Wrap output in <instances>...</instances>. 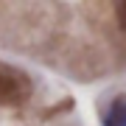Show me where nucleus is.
Instances as JSON below:
<instances>
[{
  "instance_id": "1",
  "label": "nucleus",
  "mask_w": 126,
  "mask_h": 126,
  "mask_svg": "<svg viewBox=\"0 0 126 126\" xmlns=\"http://www.w3.org/2000/svg\"><path fill=\"white\" fill-rule=\"evenodd\" d=\"M31 95V79L23 70L0 62V107H17Z\"/></svg>"
},
{
  "instance_id": "2",
  "label": "nucleus",
  "mask_w": 126,
  "mask_h": 126,
  "mask_svg": "<svg viewBox=\"0 0 126 126\" xmlns=\"http://www.w3.org/2000/svg\"><path fill=\"white\" fill-rule=\"evenodd\" d=\"M104 126H126V95H118L109 104L107 115H104Z\"/></svg>"
},
{
  "instance_id": "3",
  "label": "nucleus",
  "mask_w": 126,
  "mask_h": 126,
  "mask_svg": "<svg viewBox=\"0 0 126 126\" xmlns=\"http://www.w3.org/2000/svg\"><path fill=\"white\" fill-rule=\"evenodd\" d=\"M118 23L126 31V0H118Z\"/></svg>"
}]
</instances>
